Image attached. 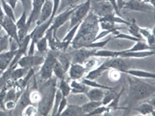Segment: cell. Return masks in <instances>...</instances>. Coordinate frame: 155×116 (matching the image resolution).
Instances as JSON below:
<instances>
[{
	"instance_id": "24",
	"label": "cell",
	"mask_w": 155,
	"mask_h": 116,
	"mask_svg": "<svg viewBox=\"0 0 155 116\" xmlns=\"http://www.w3.org/2000/svg\"><path fill=\"white\" fill-rule=\"evenodd\" d=\"M29 68H25V67H20V66H16L12 74H11V78H10V81L11 82H17L19 79L23 78L28 72Z\"/></svg>"
},
{
	"instance_id": "4",
	"label": "cell",
	"mask_w": 155,
	"mask_h": 116,
	"mask_svg": "<svg viewBox=\"0 0 155 116\" xmlns=\"http://www.w3.org/2000/svg\"><path fill=\"white\" fill-rule=\"evenodd\" d=\"M57 57L54 54V52L52 50L50 51L46 57L45 58L43 64L41 65V68L39 71V75L42 81L46 82L47 80L51 79L53 76V68H54V65L56 62Z\"/></svg>"
},
{
	"instance_id": "30",
	"label": "cell",
	"mask_w": 155,
	"mask_h": 116,
	"mask_svg": "<svg viewBox=\"0 0 155 116\" xmlns=\"http://www.w3.org/2000/svg\"><path fill=\"white\" fill-rule=\"evenodd\" d=\"M0 3H1V6H2V8H3V11H4L5 16L11 18V19L14 20V21H16L15 15V12H14L15 9H13V8L11 7V5H10L8 3H6L5 0H0Z\"/></svg>"
},
{
	"instance_id": "8",
	"label": "cell",
	"mask_w": 155,
	"mask_h": 116,
	"mask_svg": "<svg viewBox=\"0 0 155 116\" xmlns=\"http://www.w3.org/2000/svg\"><path fill=\"white\" fill-rule=\"evenodd\" d=\"M45 58L44 56L40 55H25L22 56L18 62H17V66L20 67H25V68H34L37 65H41L44 62Z\"/></svg>"
},
{
	"instance_id": "34",
	"label": "cell",
	"mask_w": 155,
	"mask_h": 116,
	"mask_svg": "<svg viewBox=\"0 0 155 116\" xmlns=\"http://www.w3.org/2000/svg\"><path fill=\"white\" fill-rule=\"evenodd\" d=\"M58 90L61 92L63 97H68L71 94V87L70 85L64 80H60L59 85H58Z\"/></svg>"
},
{
	"instance_id": "31",
	"label": "cell",
	"mask_w": 155,
	"mask_h": 116,
	"mask_svg": "<svg viewBox=\"0 0 155 116\" xmlns=\"http://www.w3.org/2000/svg\"><path fill=\"white\" fill-rule=\"evenodd\" d=\"M128 26H129V33L131 34V35H133L134 37H137L139 39L143 40V37H142V35H141V34H140V26L136 24L135 19H133L130 22V24H129Z\"/></svg>"
},
{
	"instance_id": "3",
	"label": "cell",
	"mask_w": 155,
	"mask_h": 116,
	"mask_svg": "<svg viewBox=\"0 0 155 116\" xmlns=\"http://www.w3.org/2000/svg\"><path fill=\"white\" fill-rule=\"evenodd\" d=\"M55 91H56L55 80L52 78L47 80L42 88V92H41L42 100L37 104H38L37 110L41 115L49 114V112L53 107Z\"/></svg>"
},
{
	"instance_id": "23",
	"label": "cell",
	"mask_w": 155,
	"mask_h": 116,
	"mask_svg": "<svg viewBox=\"0 0 155 116\" xmlns=\"http://www.w3.org/2000/svg\"><path fill=\"white\" fill-rule=\"evenodd\" d=\"M63 115H69V116H77V115H84L82 107L75 105V104H68L64 111L62 113ZM61 114V115H62Z\"/></svg>"
},
{
	"instance_id": "52",
	"label": "cell",
	"mask_w": 155,
	"mask_h": 116,
	"mask_svg": "<svg viewBox=\"0 0 155 116\" xmlns=\"http://www.w3.org/2000/svg\"><path fill=\"white\" fill-rule=\"evenodd\" d=\"M142 1H143V2H145V3H147V4H149V1H150V0H142Z\"/></svg>"
},
{
	"instance_id": "26",
	"label": "cell",
	"mask_w": 155,
	"mask_h": 116,
	"mask_svg": "<svg viewBox=\"0 0 155 116\" xmlns=\"http://www.w3.org/2000/svg\"><path fill=\"white\" fill-rule=\"evenodd\" d=\"M81 81L88 87H91V88H100V89H103V90H106V91H109V90H114L113 87H108L106 85H104L102 84H99L97 83L95 80H91V79H87L85 77H84L83 79H81Z\"/></svg>"
},
{
	"instance_id": "48",
	"label": "cell",
	"mask_w": 155,
	"mask_h": 116,
	"mask_svg": "<svg viewBox=\"0 0 155 116\" xmlns=\"http://www.w3.org/2000/svg\"><path fill=\"white\" fill-rule=\"evenodd\" d=\"M6 3H8L10 5H11V7L13 8V9H15V7H16V4H17V2H18V0H5Z\"/></svg>"
},
{
	"instance_id": "1",
	"label": "cell",
	"mask_w": 155,
	"mask_h": 116,
	"mask_svg": "<svg viewBox=\"0 0 155 116\" xmlns=\"http://www.w3.org/2000/svg\"><path fill=\"white\" fill-rule=\"evenodd\" d=\"M99 29L98 17L92 12H89L80 24L76 35L70 45L74 49H78L83 47L85 44L94 42Z\"/></svg>"
},
{
	"instance_id": "7",
	"label": "cell",
	"mask_w": 155,
	"mask_h": 116,
	"mask_svg": "<svg viewBox=\"0 0 155 116\" xmlns=\"http://www.w3.org/2000/svg\"><path fill=\"white\" fill-rule=\"evenodd\" d=\"M91 12L94 15H95L98 18L104 17V16H106L108 15H112V14L115 13L113 5L106 0L101 1V2L91 1Z\"/></svg>"
},
{
	"instance_id": "32",
	"label": "cell",
	"mask_w": 155,
	"mask_h": 116,
	"mask_svg": "<svg viewBox=\"0 0 155 116\" xmlns=\"http://www.w3.org/2000/svg\"><path fill=\"white\" fill-rule=\"evenodd\" d=\"M27 16H28V15L26 14V12L23 11L21 16L15 21V25H16V27H17V31H18V30H23V29L29 30V28H28L27 25H26V23H27Z\"/></svg>"
},
{
	"instance_id": "44",
	"label": "cell",
	"mask_w": 155,
	"mask_h": 116,
	"mask_svg": "<svg viewBox=\"0 0 155 116\" xmlns=\"http://www.w3.org/2000/svg\"><path fill=\"white\" fill-rule=\"evenodd\" d=\"M6 91H7V85L2 87L0 89V107L2 109H5L4 101H5V94H6Z\"/></svg>"
},
{
	"instance_id": "11",
	"label": "cell",
	"mask_w": 155,
	"mask_h": 116,
	"mask_svg": "<svg viewBox=\"0 0 155 116\" xmlns=\"http://www.w3.org/2000/svg\"><path fill=\"white\" fill-rule=\"evenodd\" d=\"M67 71H68V75L71 80H81L88 73V70L84 67V65L82 64H78V63L70 64Z\"/></svg>"
},
{
	"instance_id": "43",
	"label": "cell",
	"mask_w": 155,
	"mask_h": 116,
	"mask_svg": "<svg viewBox=\"0 0 155 116\" xmlns=\"http://www.w3.org/2000/svg\"><path fill=\"white\" fill-rule=\"evenodd\" d=\"M20 1L22 6H23V11L26 12V14L28 15L29 12L32 9V4H33V0H18Z\"/></svg>"
},
{
	"instance_id": "16",
	"label": "cell",
	"mask_w": 155,
	"mask_h": 116,
	"mask_svg": "<svg viewBox=\"0 0 155 116\" xmlns=\"http://www.w3.org/2000/svg\"><path fill=\"white\" fill-rule=\"evenodd\" d=\"M52 13H53V0H45L39 17L36 21V25H40L47 21L51 17Z\"/></svg>"
},
{
	"instance_id": "10",
	"label": "cell",
	"mask_w": 155,
	"mask_h": 116,
	"mask_svg": "<svg viewBox=\"0 0 155 116\" xmlns=\"http://www.w3.org/2000/svg\"><path fill=\"white\" fill-rule=\"evenodd\" d=\"M97 49H92V48H85L81 47L78 49H75V51L73 53V63H78V64H84L87 59L94 56V54Z\"/></svg>"
},
{
	"instance_id": "19",
	"label": "cell",
	"mask_w": 155,
	"mask_h": 116,
	"mask_svg": "<svg viewBox=\"0 0 155 116\" xmlns=\"http://www.w3.org/2000/svg\"><path fill=\"white\" fill-rule=\"evenodd\" d=\"M69 85L71 87V94H85L88 90V86H86L82 81L80 82L79 80H72Z\"/></svg>"
},
{
	"instance_id": "9",
	"label": "cell",
	"mask_w": 155,
	"mask_h": 116,
	"mask_svg": "<svg viewBox=\"0 0 155 116\" xmlns=\"http://www.w3.org/2000/svg\"><path fill=\"white\" fill-rule=\"evenodd\" d=\"M123 8L129 9L131 11L135 12H152L154 10V7L152 6L150 4H147L142 0H127L124 5Z\"/></svg>"
},
{
	"instance_id": "5",
	"label": "cell",
	"mask_w": 155,
	"mask_h": 116,
	"mask_svg": "<svg viewBox=\"0 0 155 116\" xmlns=\"http://www.w3.org/2000/svg\"><path fill=\"white\" fill-rule=\"evenodd\" d=\"M90 10H91V0H85L80 5H76L75 10L74 11V13L72 14L69 19L70 21L69 28L82 23V21L86 17V15L90 12Z\"/></svg>"
},
{
	"instance_id": "29",
	"label": "cell",
	"mask_w": 155,
	"mask_h": 116,
	"mask_svg": "<svg viewBox=\"0 0 155 116\" xmlns=\"http://www.w3.org/2000/svg\"><path fill=\"white\" fill-rule=\"evenodd\" d=\"M47 48H48V38L45 35L41 39H39L35 43V49L39 54H44L45 52L47 51Z\"/></svg>"
},
{
	"instance_id": "35",
	"label": "cell",
	"mask_w": 155,
	"mask_h": 116,
	"mask_svg": "<svg viewBox=\"0 0 155 116\" xmlns=\"http://www.w3.org/2000/svg\"><path fill=\"white\" fill-rule=\"evenodd\" d=\"M102 62L98 59V57H95V56H93V57H91V58H89V59H87L83 65H84V67L88 70V72L89 71H91V70H93V69H94V68H96L100 64H101Z\"/></svg>"
},
{
	"instance_id": "28",
	"label": "cell",
	"mask_w": 155,
	"mask_h": 116,
	"mask_svg": "<svg viewBox=\"0 0 155 116\" xmlns=\"http://www.w3.org/2000/svg\"><path fill=\"white\" fill-rule=\"evenodd\" d=\"M145 50H154L153 48L150 47L145 41L143 40H141V41H138V42H135V44L128 48V49H125V51L127 52H133V51H145Z\"/></svg>"
},
{
	"instance_id": "18",
	"label": "cell",
	"mask_w": 155,
	"mask_h": 116,
	"mask_svg": "<svg viewBox=\"0 0 155 116\" xmlns=\"http://www.w3.org/2000/svg\"><path fill=\"white\" fill-rule=\"evenodd\" d=\"M140 34L143 37V39L146 42V44L154 49L155 37L153 34V30L150 28H144V27H140Z\"/></svg>"
},
{
	"instance_id": "49",
	"label": "cell",
	"mask_w": 155,
	"mask_h": 116,
	"mask_svg": "<svg viewBox=\"0 0 155 116\" xmlns=\"http://www.w3.org/2000/svg\"><path fill=\"white\" fill-rule=\"evenodd\" d=\"M127 0H116V3H117V6H118V8H119V10H121V9H123V5H124V4L126 2Z\"/></svg>"
},
{
	"instance_id": "25",
	"label": "cell",
	"mask_w": 155,
	"mask_h": 116,
	"mask_svg": "<svg viewBox=\"0 0 155 116\" xmlns=\"http://www.w3.org/2000/svg\"><path fill=\"white\" fill-rule=\"evenodd\" d=\"M65 72L66 69L64 67V65L61 64V62L57 59L56 62L54 65V68H53V74L55 75L56 78H58L59 80H63L64 79V75H65Z\"/></svg>"
},
{
	"instance_id": "17",
	"label": "cell",
	"mask_w": 155,
	"mask_h": 116,
	"mask_svg": "<svg viewBox=\"0 0 155 116\" xmlns=\"http://www.w3.org/2000/svg\"><path fill=\"white\" fill-rule=\"evenodd\" d=\"M124 73L139 79H154L155 78L154 73L140 70V69H127Z\"/></svg>"
},
{
	"instance_id": "20",
	"label": "cell",
	"mask_w": 155,
	"mask_h": 116,
	"mask_svg": "<svg viewBox=\"0 0 155 116\" xmlns=\"http://www.w3.org/2000/svg\"><path fill=\"white\" fill-rule=\"evenodd\" d=\"M85 95L90 101H96V102H102L104 92L103 89L100 88H90L85 93Z\"/></svg>"
},
{
	"instance_id": "46",
	"label": "cell",
	"mask_w": 155,
	"mask_h": 116,
	"mask_svg": "<svg viewBox=\"0 0 155 116\" xmlns=\"http://www.w3.org/2000/svg\"><path fill=\"white\" fill-rule=\"evenodd\" d=\"M106 1H108V2L113 5V7H114V11H115V13H116V15H120V10H119V8H118V6H117L116 0H106Z\"/></svg>"
},
{
	"instance_id": "38",
	"label": "cell",
	"mask_w": 155,
	"mask_h": 116,
	"mask_svg": "<svg viewBox=\"0 0 155 116\" xmlns=\"http://www.w3.org/2000/svg\"><path fill=\"white\" fill-rule=\"evenodd\" d=\"M117 95V93L114 92V90H109L108 94L104 93V98L102 100V104L103 105H108L111 102H113V100L115 98V96Z\"/></svg>"
},
{
	"instance_id": "2",
	"label": "cell",
	"mask_w": 155,
	"mask_h": 116,
	"mask_svg": "<svg viewBox=\"0 0 155 116\" xmlns=\"http://www.w3.org/2000/svg\"><path fill=\"white\" fill-rule=\"evenodd\" d=\"M129 85H130V97L134 102H138L154 94V86L149 85L139 78L136 77H128Z\"/></svg>"
},
{
	"instance_id": "36",
	"label": "cell",
	"mask_w": 155,
	"mask_h": 116,
	"mask_svg": "<svg viewBox=\"0 0 155 116\" xmlns=\"http://www.w3.org/2000/svg\"><path fill=\"white\" fill-rule=\"evenodd\" d=\"M62 98H63V95H62L61 92H60L58 89H56V91H55V94H54V98L53 107H52V109H53L52 115L53 116L56 115V114H57V109H58V105H59L60 101L62 100Z\"/></svg>"
},
{
	"instance_id": "42",
	"label": "cell",
	"mask_w": 155,
	"mask_h": 116,
	"mask_svg": "<svg viewBox=\"0 0 155 116\" xmlns=\"http://www.w3.org/2000/svg\"><path fill=\"white\" fill-rule=\"evenodd\" d=\"M67 105H68L67 97H63L62 100L60 101L59 105H58V109H57V114H56V115H61L62 113L64 111V109L66 108Z\"/></svg>"
},
{
	"instance_id": "15",
	"label": "cell",
	"mask_w": 155,
	"mask_h": 116,
	"mask_svg": "<svg viewBox=\"0 0 155 116\" xmlns=\"http://www.w3.org/2000/svg\"><path fill=\"white\" fill-rule=\"evenodd\" d=\"M154 50H145V51H133L127 52L125 50L120 51L121 58H133V59H143L154 55Z\"/></svg>"
},
{
	"instance_id": "21",
	"label": "cell",
	"mask_w": 155,
	"mask_h": 116,
	"mask_svg": "<svg viewBox=\"0 0 155 116\" xmlns=\"http://www.w3.org/2000/svg\"><path fill=\"white\" fill-rule=\"evenodd\" d=\"M29 86L26 85V88L25 91L22 92V94L20 95L19 99L17 100V103H16V105H15V109H24L25 106H27L28 104H30V99H29Z\"/></svg>"
},
{
	"instance_id": "51",
	"label": "cell",
	"mask_w": 155,
	"mask_h": 116,
	"mask_svg": "<svg viewBox=\"0 0 155 116\" xmlns=\"http://www.w3.org/2000/svg\"><path fill=\"white\" fill-rule=\"evenodd\" d=\"M94 2H101V1H105V0H93Z\"/></svg>"
},
{
	"instance_id": "50",
	"label": "cell",
	"mask_w": 155,
	"mask_h": 116,
	"mask_svg": "<svg viewBox=\"0 0 155 116\" xmlns=\"http://www.w3.org/2000/svg\"><path fill=\"white\" fill-rule=\"evenodd\" d=\"M149 4L152 5V6H153L154 7V5H155V0H150L149 1Z\"/></svg>"
},
{
	"instance_id": "13",
	"label": "cell",
	"mask_w": 155,
	"mask_h": 116,
	"mask_svg": "<svg viewBox=\"0 0 155 116\" xmlns=\"http://www.w3.org/2000/svg\"><path fill=\"white\" fill-rule=\"evenodd\" d=\"M104 65L109 69H116L122 73H124L127 69H129L128 63L121 57H114V58H107L104 61Z\"/></svg>"
},
{
	"instance_id": "14",
	"label": "cell",
	"mask_w": 155,
	"mask_h": 116,
	"mask_svg": "<svg viewBox=\"0 0 155 116\" xmlns=\"http://www.w3.org/2000/svg\"><path fill=\"white\" fill-rule=\"evenodd\" d=\"M44 3H45V0H33L32 9L30 11L29 16H27L26 25L28 28H30V26L33 23H36Z\"/></svg>"
},
{
	"instance_id": "47",
	"label": "cell",
	"mask_w": 155,
	"mask_h": 116,
	"mask_svg": "<svg viewBox=\"0 0 155 116\" xmlns=\"http://www.w3.org/2000/svg\"><path fill=\"white\" fill-rule=\"evenodd\" d=\"M5 16V13L3 11V8H2L1 3H0V30L2 29V23H3V20H4Z\"/></svg>"
},
{
	"instance_id": "40",
	"label": "cell",
	"mask_w": 155,
	"mask_h": 116,
	"mask_svg": "<svg viewBox=\"0 0 155 116\" xmlns=\"http://www.w3.org/2000/svg\"><path fill=\"white\" fill-rule=\"evenodd\" d=\"M109 73H108V77L111 81H114V82H116V81H119L121 79V76H122V72L116 70V69H109L108 70Z\"/></svg>"
},
{
	"instance_id": "33",
	"label": "cell",
	"mask_w": 155,
	"mask_h": 116,
	"mask_svg": "<svg viewBox=\"0 0 155 116\" xmlns=\"http://www.w3.org/2000/svg\"><path fill=\"white\" fill-rule=\"evenodd\" d=\"M98 21H99V28H101L102 30H119V29H121L120 27L117 26V24H114L113 22L102 20V19H98Z\"/></svg>"
},
{
	"instance_id": "37",
	"label": "cell",
	"mask_w": 155,
	"mask_h": 116,
	"mask_svg": "<svg viewBox=\"0 0 155 116\" xmlns=\"http://www.w3.org/2000/svg\"><path fill=\"white\" fill-rule=\"evenodd\" d=\"M29 99L31 104H38L42 100V94L37 90H31L29 93Z\"/></svg>"
},
{
	"instance_id": "27",
	"label": "cell",
	"mask_w": 155,
	"mask_h": 116,
	"mask_svg": "<svg viewBox=\"0 0 155 116\" xmlns=\"http://www.w3.org/2000/svg\"><path fill=\"white\" fill-rule=\"evenodd\" d=\"M102 104H103L102 102L90 101V102H87V103L84 104L83 105H81V107H82V110L84 114H90L93 111H94L97 107H99Z\"/></svg>"
},
{
	"instance_id": "6",
	"label": "cell",
	"mask_w": 155,
	"mask_h": 116,
	"mask_svg": "<svg viewBox=\"0 0 155 116\" xmlns=\"http://www.w3.org/2000/svg\"><path fill=\"white\" fill-rule=\"evenodd\" d=\"M75 8H76V5L70 7L67 10H65V11L60 13L59 15H55L53 18V22H52L50 27L48 28V30L46 32H51L53 34V36L56 37V33H57L58 29L61 26H63L65 24V22L69 21V19H70L72 14L74 13V11L75 10Z\"/></svg>"
},
{
	"instance_id": "22",
	"label": "cell",
	"mask_w": 155,
	"mask_h": 116,
	"mask_svg": "<svg viewBox=\"0 0 155 116\" xmlns=\"http://www.w3.org/2000/svg\"><path fill=\"white\" fill-rule=\"evenodd\" d=\"M134 110L137 111L139 114L143 115H154V105L151 104L150 103H143L136 106Z\"/></svg>"
},
{
	"instance_id": "41",
	"label": "cell",
	"mask_w": 155,
	"mask_h": 116,
	"mask_svg": "<svg viewBox=\"0 0 155 116\" xmlns=\"http://www.w3.org/2000/svg\"><path fill=\"white\" fill-rule=\"evenodd\" d=\"M8 47H9V36L7 35L1 36L0 37V54L2 52L6 51Z\"/></svg>"
},
{
	"instance_id": "45",
	"label": "cell",
	"mask_w": 155,
	"mask_h": 116,
	"mask_svg": "<svg viewBox=\"0 0 155 116\" xmlns=\"http://www.w3.org/2000/svg\"><path fill=\"white\" fill-rule=\"evenodd\" d=\"M4 105H5V109H6V110H13V109L15 108L16 102H14V101H7V102H5V103H4Z\"/></svg>"
},
{
	"instance_id": "12",
	"label": "cell",
	"mask_w": 155,
	"mask_h": 116,
	"mask_svg": "<svg viewBox=\"0 0 155 116\" xmlns=\"http://www.w3.org/2000/svg\"><path fill=\"white\" fill-rule=\"evenodd\" d=\"M2 28L5 31L9 38L14 39L19 44V38H18V31L15 25V21L12 20L11 18L5 16L3 23H2Z\"/></svg>"
},
{
	"instance_id": "39",
	"label": "cell",
	"mask_w": 155,
	"mask_h": 116,
	"mask_svg": "<svg viewBox=\"0 0 155 116\" xmlns=\"http://www.w3.org/2000/svg\"><path fill=\"white\" fill-rule=\"evenodd\" d=\"M23 115L25 116H30V115H35L37 114V108L35 107L32 104H28L27 106H25L21 113Z\"/></svg>"
}]
</instances>
